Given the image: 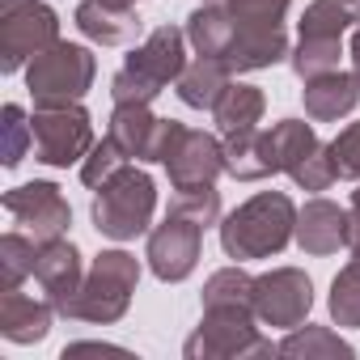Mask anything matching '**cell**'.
Returning a JSON list of instances; mask_svg holds the SVG:
<instances>
[{
    "mask_svg": "<svg viewBox=\"0 0 360 360\" xmlns=\"http://www.w3.org/2000/svg\"><path fill=\"white\" fill-rule=\"evenodd\" d=\"M288 238H297V208L284 191H263V195L246 200L221 225V246L238 263L280 255L288 246Z\"/></svg>",
    "mask_w": 360,
    "mask_h": 360,
    "instance_id": "cell-1",
    "label": "cell"
},
{
    "mask_svg": "<svg viewBox=\"0 0 360 360\" xmlns=\"http://www.w3.org/2000/svg\"><path fill=\"white\" fill-rule=\"evenodd\" d=\"M183 43H187V34L178 30V26L153 30V34L144 39V47L131 51L127 64L115 72V81H110L115 106H148L169 81L183 77V68H187Z\"/></svg>",
    "mask_w": 360,
    "mask_h": 360,
    "instance_id": "cell-2",
    "label": "cell"
},
{
    "mask_svg": "<svg viewBox=\"0 0 360 360\" xmlns=\"http://www.w3.org/2000/svg\"><path fill=\"white\" fill-rule=\"evenodd\" d=\"M153 208H157L153 178L136 165H123L94 195V225H98V233H106L115 242H131L148 229Z\"/></svg>",
    "mask_w": 360,
    "mask_h": 360,
    "instance_id": "cell-3",
    "label": "cell"
},
{
    "mask_svg": "<svg viewBox=\"0 0 360 360\" xmlns=\"http://www.w3.org/2000/svg\"><path fill=\"white\" fill-rule=\"evenodd\" d=\"M140 280V263L127 250H102L81 284V292L68 301L64 318H81V322H119L127 314V301L136 292Z\"/></svg>",
    "mask_w": 360,
    "mask_h": 360,
    "instance_id": "cell-4",
    "label": "cell"
},
{
    "mask_svg": "<svg viewBox=\"0 0 360 360\" xmlns=\"http://www.w3.org/2000/svg\"><path fill=\"white\" fill-rule=\"evenodd\" d=\"M94 56L89 47H77V43H51L47 51H39L26 68V85H30V98L34 106H72L89 94L94 85Z\"/></svg>",
    "mask_w": 360,
    "mask_h": 360,
    "instance_id": "cell-5",
    "label": "cell"
},
{
    "mask_svg": "<svg viewBox=\"0 0 360 360\" xmlns=\"http://www.w3.org/2000/svg\"><path fill=\"white\" fill-rule=\"evenodd\" d=\"M255 305H242V301H225V305H204V322L200 330L187 339V356L200 360V356H267L276 352L267 339H259L255 330Z\"/></svg>",
    "mask_w": 360,
    "mask_h": 360,
    "instance_id": "cell-6",
    "label": "cell"
},
{
    "mask_svg": "<svg viewBox=\"0 0 360 360\" xmlns=\"http://www.w3.org/2000/svg\"><path fill=\"white\" fill-rule=\"evenodd\" d=\"M56 34V9H47L43 0H0V68L5 72H18L26 60L60 43Z\"/></svg>",
    "mask_w": 360,
    "mask_h": 360,
    "instance_id": "cell-7",
    "label": "cell"
},
{
    "mask_svg": "<svg viewBox=\"0 0 360 360\" xmlns=\"http://www.w3.org/2000/svg\"><path fill=\"white\" fill-rule=\"evenodd\" d=\"M34 157L43 165H72L85 161L94 148V127L81 102L72 106H34Z\"/></svg>",
    "mask_w": 360,
    "mask_h": 360,
    "instance_id": "cell-8",
    "label": "cell"
},
{
    "mask_svg": "<svg viewBox=\"0 0 360 360\" xmlns=\"http://www.w3.org/2000/svg\"><path fill=\"white\" fill-rule=\"evenodd\" d=\"M200 246H204V225L187 221V217H165V225H157L148 233V267L157 280L178 284L187 280L200 263Z\"/></svg>",
    "mask_w": 360,
    "mask_h": 360,
    "instance_id": "cell-9",
    "label": "cell"
},
{
    "mask_svg": "<svg viewBox=\"0 0 360 360\" xmlns=\"http://www.w3.org/2000/svg\"><path fill=\"white\" fill-rule=\"evenodd\" d=\"M5 212L39 242H56L72 225V208L56 183H26L18 191H5Z\"/></svg>",
    "mask_w": 360,
    "mask_h": 360,
    "instance_id": "cell-10",
    "label": "cell"
},
{
    "mask_svg": "<svg viewBox=\"0 0 360 360\" xmlns=\"http://www.w3.org/2000/svg\"><path fill=\"white\" fill-rule=\"evenodd\" d=\"M183 131V123L174 119H157L148 106H115L110 115V140L127 153V161H165L174 136Z\"/></svg>",
    "mask_w": 360,
    "mask_h": 360,
    "instance_id": "cell-11",
    "label": "cell"
},
{
    "mask_svg": "<svg viewBox=\"0 0 360 360\" xmlns=\"http://www.w3.org/2000/svg\"><path fill=\"white\" fill-rule=\"evenodd\" d=\"M314 305V284L297 267H280L255 280V314L267 326H301Z\"/></svg>",
    "mask_w": 360,
    "mask_h": 360,
    "instance_id": "cell-12",
    "label": "cell"
},
{
    "mask_svg": "<svg viewBox=\"0 0 360 360\" xmlns=\"http://www.w3.org/2000/svg\"><path fill=\"white\" fill-rule=\"evenodd\" d=\"M165 169H169V183L174 191H187V187H212L217 174L225 169V144L208 131H191L183 127L174 136L169 153H165Z\"/></svg>",
    "mask_w": 360,
    "mask_h": 360,
    "instance_id": "cell-13",
    "label": "cell"
},
{
    "mask_svg": "<svg viewBox=\"0 0 360 360\" xmlns=\"http://www.w3.org/2000/svg\"><path fill=\"white\" fill-rule=\"evenodd\" d=\"M34 280H39V288L47 292V301L56 305V314H64L68 301H72V297L81 292V284H85L77 246L64 242V238L43 242V246H39V263H34Z\"/></svg>",
    "mask_w": 360,
    "mask_h": 360,
    "instance_id": "cell-14",
    "label": "cell"
},
{
    "mask_svg": "<svg viewBox=\"0 0 360 360\" xmlns=\"http://www.w3.org/2000/svg\"><path fill=\"white\" fill-rule=\"evenodd\" d=\"M297 242L305 255H335L352 246V212L330 200H314L297 212Z\"/></svg>",
    "mask_w": 360,
    "mask_h": 360,
    "instance_id": "cell-15",
    "label": "cell"
},
{
    "mask_svg": "<svg viewBox=\"0 0 360 360\" xmlns=\"http://www.w3.org/2000/svg\"><path fill=\"white\" fill-rule=\"evenodd\" d=\"M314 144H318V136H314V127L301 123V119H284V123H276L271 131H259V178L288 174Z\"/></svg>",
    "mask_w": 360,
    "mask_h": 360,
    "instance_id": "cell-16",
    "label": "cell"
},
{
    "mask_svg": "<svg viewBox=\"0 0 360 360\" xmlns=\"http://www.w3.org/2000/svg\"><path fill=\"white\" fill-rule=\"evenodd\" d=\"M77 30L102 47H123L140 34V18L131 5H110V0H81L77 5Z\"/></svg>",
    "mask_w": 360,
    "mask_h": 360,
    "instance_id": "cell-17",
    "label": "cell"
},
{
    "mask_svg": "<svg viewBox=\"0 0 360 360\" xmlns=\"http://www.w3.org/2000/svg\"><path fill=\"white\" fill-rule=\"evenodd\" d=\"M360 102V81L352 72H322L305 81V115L314 123H335L343 115H352Z\"/></svg>",
    "mask_w": 360,
    "mask_h": 360,
    "instance_id": "cell-18",
    "label": "cell"
},
{
    "mask_svg": "<svg viewBox=\"0 0 360 360\" xmlns=\"http://www.w3.org/2000/svg\"><path fill=\"white\" fill-rule=\"evenodd\" d=\"M51 314H56L51 301H34L18 288L0 292V335L9 343H39L51 330Z\"/></svg>",
    "mask_w": 360,
    "mask_h": 360,
    "instance_id": "cell-19",
    "label": "cell"
},
{
    "mask_svg": "<svg viewBox=\"0 0 360 360\" xmlns=\"http://www.w3.org/2000/svg\"><path fill=\"white\" fill-rule=\"evenodd\" d=\"M288 56V39L284 30H267V26H238L233 30V43L229 51L221 56L233 72H255V68H267L276 60Z\"/></svg>",
    "mask_w": 360,
    "mask_h": 360,
    "instance_id": "cell-20",
    "label": "cell"
},
{
    "mask_svg": "<svg viewBox=\"0 0 360 360\" xmlns=\"http://www.w3.org/2000/svg\"><path fill=\"white\" fill-rule=\"evenodd\" d=\"M229 77H233V68H229L225 60H217V56H195L174 85H178V98H183L191 110H212V106L221 102V94L233 85Z\"/></svg>",
    "mask_w": 360,
    "mask_h": 360,
    "instance_id": "cell-21",
    "label": "cell"
},
{
    "mask_svg": "<svg viewBox=\"0 0 360 360\" xmlns=\"http://www.w3.org/2000/svg\"><path fill=\"white\" fill-rule=\"evenodd\" d=\"M217 123L225 136H238V131H255L259 119H263V94L255 85H229L221 94V102L212 106Z\"/></svg>",
    "mask_w": 360,
    "mask_h": 360,
    "instance_id": "cell-22",
    "label": "cell"
},
{
    "mask_svg": "<svg viewBox=\"0 0 360 360\" xmlns=\"http://www.w3.org/2000/svg\"><path fill=\"white\" fill-rule=\"evenodd\" d=\"M233 18L225 13V9H217V5H204V9H195L191 13V22H187V39H191V47L200 51V56H225L229 51V43H233Z\"/></svg>",
    "mask_w": 360,
    "mask_h": 360,
    "instance_id": "cell-23",
    "label": "cell"
},
{
    "mask_svg": "<svg viewBox=\"0 0 360 360\" xmlns=\"http://www.w3.org/2000/svg\"><path fill=\"white\" fill-rule=\"evenodd\" d=\"M39 238H26V233H5L0 238V292L5 288H18L26 276H34V263H39Z\"/></svg>",
    "mask_w": 360,
    "mask_h": 360,
    "instance_id": "cell-24",
    "label": "cell"
},
{
    "mask_svg": "<svg viewBox=\"0 0 360 360\" xmlns=\"http://www.w3.org/2000/svg\"><path fill=\"white\" fill-rule=\"evenodd\" d=\"M360 22V0H314L301 18V34H326L339 39L347 26Z\"/></svg>",
    "mask_w": 360,
    "mask_h": 360,
    "instance_id": "cell-25",
    "label": "cell"
},
{
    "mask_svg": "<svg viewBox=\"0 0 360 360\" xmlns=\"http://www.w3.org/2000/svg\"><path fill=\"white\" fill-rule=\"evenodd\" d=\"M339 56H343V43H339V39L301 34V47H297V56H292V68H297L301 81H309V77L335 72V68H339Z\"/></svg>",
    "mask_w": 360,
    "mask_h": 360,
    "instance_id": "cell-26",
    "label": "cell"
},
{
    "mask_svg": "<svg viewBox=\"0 0 360 360\" xmlns=\"http://www.w3.org/2000/svg\"><path fill=\"white\" fill-rule=\"evenodd\" d=\"M280 356H305V360H314V356H352V347L339 339V335H330L326 326H292V335L276 347Z\"/></svg>",
    "mask_w": 360,
    "mask_h": 360,
    "instance_id": "cell-27",
    "label": "cell"
},
{
    "mask_svg": "<svg viewBox=\"0 0 360 360\" xmlns=\"http://www.w3.org/2000/svg\"><path fill=\"white\" fill-rule=\"evenodd\" d=\"M330 314L339 326H360V259H352L330 284Z\"/></svg>",
    "mask_w": 360,
    "mask_h": 360,
    "instance_id": "cell-28",
    "label": "cell"
},
{
    "mask_svg": "<svg viewBox=\"0 0 360 360\" xmlns=\"http://www.w3.org/2000/svg\"><path fill=\"white\" fill-rule=\"evenodd\" d=\"M288 178L297 187H305V191H326L335 178H339V169H335V153H330V144H314L292 169H288Z\"/></svg>",
    "mask_w": 360,
    "mask_h": 360,
    "instance_id": "cell-29",
    "label": "cell"
},
{
    "mask_svg": "<svg viewBox=\"0 0 360 360\" xmlns=\"http://www.w3.org/2000/svg\"><path fill=\"white\" fill-rule=\"evenodd\" d=\"M169 217H187V221H195V225H217V217H221V195H217V187H187V191H174V200H169Z\"/></svg>",
    "mask_w": 360,
    "mask_h": 360,
    "instance_id": "cell-30",
    "label": "cell"
},
{
    "mask_svg": "<svg viewBox=\"0 0 360 360\" xmlns=\"http://www.w3.org/2000/svg\"><path fill=\"white\" fill-rule=\"evenodd\" d=\"M123 165H127V153H123V148L106 136V140H102V144H94V148H89V157L81 161V183L98 191V187L106 183V178H115Z\"/></svg>",
    "mask_w": 360,
    "mask_h": 360,
    "instance_id": "cell-31",
    "label": "cell"
},
{
    "mask_svg": "<svg viewBox=\"0 0 360 360\" xmlns=\"http://www.w3.org/2000/svg\"><path fill=\"white\" fill-rule=\"evenodd\" d=\"M225 301H242L255 305V280L242 267H225L204 284V305H225Z\"/></svg>",
    "mask_w": 360,
    "mask_h": 360,
    "instance_id": "cell-32",
    "label": "cell"
},
{
    "mask_svg": "<svg viewBox=\"0 0 360 360\" xmlns=\"http://www.w3.org/2000/svg\"><path fill=\"white\" fill-rule=\"evenodd\" d=\"M225 13L233 18V26H267L280 30L284 13H288V0H229Z\"/></svg>",
    "mask_w": 360,
    "mask_h": 360,
    "instance_id": "cell-33",
    "label": "cell"
},
{
    "mask_svg": "<svg viewBox=\"0 0 360 360\" xmlns=\"http://www.w3.org/2000/svg\"><path fill=\"white\" fill-rule=\"evenodd\" d=\"M26 148H34V127L26 123V110L18 102H9L5 106V165L13 169L26 157Z\"/></svg>",
    "mask_w": 360,
    "mask_h": 360,
    "instance_id": "cell-34",
    "label": "cell"
},
{
    "mask_svg": "<svg viewBox=\"0 0 360 360\" xmlns=\"http://www.w3.org/2000/svg\"><path fill=\"white\" fill-rule=\"evenodd\" d=\"M330 153H335L339 178H360V123L343 127V131L330 140Z\"/></svg>",
    "mask_w": 360,
    "mask_h": 360,
    "instance_id": "cell-35",
    "label": "cell"
},
{
    "mask_svg": "<svg viewBox=\"0 0 360 360\" xmlns=\"http://www.w3.org/2000/svg\"><path fill=\"white\" fill-rule=\"evenodd\" d=\"M352 77L360 81V30H356V39H352Z\"/></svg>",
    "mask_w": 360,
    "mask_h": 360,
    "instance_id": "cell-36",
    "label": "cell"
},
{
    "mask_svg": "<svg viewBox=\"0 0 360 360\" xmlns=\"http://www.w3.org/2000/svg\"><path fill=\"white\" fill-rule=\"evenodd\" d=\"M356 259H360V217H352V246H347Z\"/></svg>",
    "mask_w": 360,
    "mask_h": 360,
    "instance_id": "cell-37",
    "label": "cell"
},
{
    "mask_svg": "<svg viewBox=\"0 0 360 360\" xmlns=\"http://www.w3.org/2000/svg\"><path fill=\"white\" fill-rule=\"evenodd\" d=\"M352 217H360V187L352 191Z\"/></svg>",
    "mask_w": 360,
    "mask_h": 360,
    "instance_id": "cell-38",
    "label": "cell"
},
{
    "mask_svg": "<svg viewBox=\"0 0 360 360\" xmlns=\"http://www.w3.org/2000/svg\"><path fill=\"white\" fill-rule=\"evenodd\" d=\"M204 5H217V9H225V5H229V0H204Z\"/></svg>",
    "mask_w": 360,
    "mask_h": 360,
    "instance_id": "cell-39",
    "label": "cell"
},
{
    "mask_svg": "<svg viewBox=\"0 0 360 360\" xmlns=\"http://www.w3.org/2000/svg\"><path fill=\"white\" fill-rule=\"evenodd\" d=\"M131 5H136V0H131Z\"/></svg>",
    "mask_w": 360,
    "mask_h": 360,
    "instance_id": "cell-40",
    "label": "cell"
}]
</instances>
